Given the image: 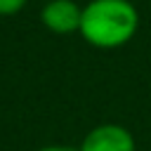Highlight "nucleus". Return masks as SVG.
<instances>
[{
  "label": "nucleus",
  "instance_id": "1",
  "mask_svg": "<svg viewBox=\"0 0 151 151\" xmlns=\"http://www.w3.org/2000/svg\"><path fill=\"white\" fill-rule=\"evenodd\" d=\"M139 28V12L130 0H90L83 7L80 35L99 50L127 45Z\"/></svg>",
  "mask_w": 151,
  "mask_h": 151
},
{
  "label": "nucleus",
  "instance_id": "2",
  "mask_svg": "<svg viewBox=\"0 0 151 151\" xmlns=\"http://www.w3.org/2000/svg\"><path fill=\"white\" fill-rule=\"evenodd\" d=\"M78 151H137V142L127 127L118 123H101L83 137Z\"/></svg>",
  "mask_w": 151,
  "mask_h": 151
},
{
  "label": "nucleus",
  "instance_id": "3",
  "mask_svg": "<svg viewBox=\"0 0 151 151\" xmlns=\"http://www.w3.org/2000/svg\"><path fill=\"white\" fill-rule=\"evenodd\" d=\"M83 7L73 0H47L40 9V21L47 31L57 35H68L80 31Z\"/></svg>",
  "mask_w": 151,
  "mask_h": 151
},
{
  "label": "nucleus",
  "instance_id": "4",
  "mask_svg": "<svg viewBox=\"0 0 151 151\" xmlns=\"http://www.w3.org/2000/svg\"><path fill=\"white\" fill-rule=\"evenodd\" d=\"M24 5H26V0H0V17H12V14L21 12Z\"/></svg>",
  "mask_w": 151,
  "mask_h": 151
},
{
  "label": "nucleus",
  "instance_id": "5",
  "mask_svg": "<svg viewBox=\"0 0 151 151\" xmlns=\"http://www.w3.org/2000/svg\"><path fill=\"white\" fill-rule=\"evenodd\" d=\"M38 151H78V149H71V146H59V144H52V146H42Z\"/></svg>",
  "mask_w": 151,
  "mask_h": 151
}]
</instances>
